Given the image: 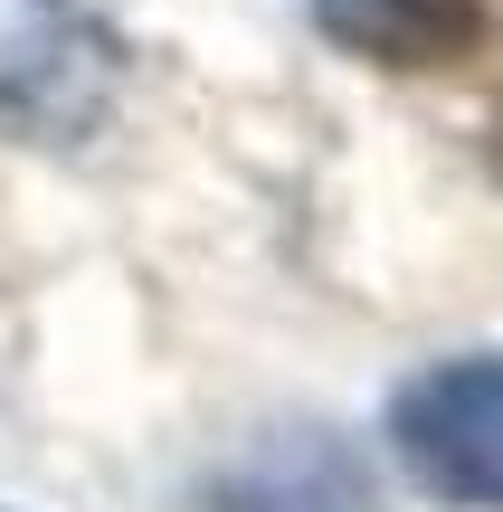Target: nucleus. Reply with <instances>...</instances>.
Segmentation results:
<instances>
[{
  "label": "nucleus",
  "instance_id": "1",
  "mask_svg": "<svg viewBox=\"0 0 503 512\" xmlns=\"http://www.w3.org/2000/svg\"><path fill=\"white\" fill-rule=\"evenodd\" d=\"M133 48L95 0H0V143L76 152L114 124Z\"/></svg>",
  "mask_w": 503,
  "mask_h": 512
},
{
  "label": "nucleus",
  "instance_id": "2",
  "mask_svg": "<svg viewBox=\"0 0 503 512\" xmlns=\"http://www.w3.org/2000/svg\"><path fill=\"white\" fill-rule=\"evenodd\" d=\"M390 465L447 512H503V351L418 361L380 408Z\"/></svg>",
  "mask_w": 503,
  "mask_h": 512
},
{
  "label": "nucleus",
  "instance_id": "3",
  "mask_svg": "<svg viewBox=\"0 0 503 512\" xmlns=\"http://www.w3.org/2000/svg\"><path fill=\"white\" fill-rule=\"evenodd\" d=\"M361 494H371V465L323 427H276L209 484L219 512H352Z\"/></svg>",
  "mask_w": 503,
  "mask_h": 512
},
{
  "label": "nucleus",
  "instance_id": "4",
  "mask_svg": "<svg viewBox=\"0 0 503 512\" xmlns=\"http://www.w3.org/2000/svg\"><path fill=\"white\" fill-rule=\"evenodd\" d=\"M304 19L371 67H447L475 48V0H304Z\"/></svg>",
  "mask_w": 503,
  "mask_h": 512
},
{
  "label": "nucleus",
  "instance_id": "5",
  "mask_svg": "<svg viewBox=\"0 0 503 512\" xmlns=\"http://www.w3.org/2000/svg\"><path fill=\"white\" fill-rule=\"evenodd\" d=\"M0 512H10V503H0Z\"/></svg>",
  "mask_w": 503,
  "mask_h": 512
}]
</instances>
